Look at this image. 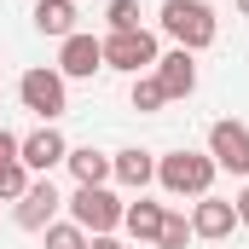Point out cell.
Listing matches in <instances>:
<instances>
[{
  "label": "cell",
  "instance_id": "obj_5",
  "mask_svg": "<svg viewBox=\"0 0 249 249\" xmlns=\"http://www.w3.org/2000/svg\"><path fill=\"white\" fill-rule=\"evenodd\" d=\"M157 35L151 29H122V35H105V70H127V75H139V70H157Z\"/></svg>",
  "mask_w": 249,
  "mask_h": 249
},
{
  "label": "cell",
  "instance_id": "obj_21",
  "mask_svg": "<svg viewBox=\"0 0 249 249\" xmlns=\"http://www.w3.org/2000/svg\"><path fill=\"white\" fill-rule=\"evenodd\" d=\"M232 209H238V226H249V186L238 191V197H232Z\"/></svg>",
  "mask_w": 249,
  "mask_h": 249
},
{
  "label": "cell",
  "instance_id": "obj_8",
  "mask_svg": "<svg viewBox=\"0 0 249 249\" xmlns=\"http://www.w3.org/2000/svg\"><path fill=\"white\" fill-rule=\"evenodd\" d=\"M209 157H214V168L249 180V127L244 122H214L209 127Z\"/></svg>",
  "mask_w": 249,
  "mask_h": 249
},
{
  "label": "cell",
  "instance_id": "obj_17",
  "mask_svg": "<svg viewBox=\"0 0 249 249\" xmlns=\"http://www.w3.org/2000/svg\"><path fill=\"white\" fill-rule=\"evenodd\" d=\"M41 238H47V249H87V244H93V238H87V232H81L75 220H53V226H47Z\"/></svg>",
  "mask_w": 249,
  "mask_h": 249
},
{
  "label": "cell",
  "instance_id": "obj_23",
  "mask_svg": "<svg viewBox=\"0 0 249 249\" xmlns=\"http://www.w3.org/2000/svg\"><path fill=\"white\" fill-rule=\"evenodd\" d=\"M232 6H238V12H244V18H249V0H232Z\"/></svg>",
  "mask_w": 249,
  "mask_h": 249
},
{
  "label": "cell",
  "instance_id": "obj_1",
  "mask_svg": "<svg viewBox=\"0 0 249 249\" xmlns=\"http://www.w3.org/2000/svg\"><path fill=\"white\" fill-rule=\"evenodd\" d=\"M157 23H162V35H168L174 47H186V53L214 47V35H220L209 0H162V18H157Z\"/></svg>",
  "mask_w": 249,
  "mask_h": 249
},
{
  "label": "cell",
  "instance_id": "obj_4",
  "mask_svg": "<svg viewBox=\"0 0 249 249\" xmlns=\"http://www.w3.org/2000/svg\"><path fill=\"white\" fill-rule=\"evenodd\" d=\"M18 99H23V110H35L41 122H58L64 110H70V93H64V75H58V70H23Z\"/></svg>",
  "mask_w": 249,
  "mask_h": 249
},
{
  "label": "cell",
  "instance_id": "obj_16",
  "mask_svg": "<svg viewBox=\"0 0 249 249\" xmlns=\"http://www.w3.org/2000/svg\"><path fill=\"white\" fill-rule=\"evenodd\" d=\"M64 162H70L75 186H105V180H110V157H105V151H93V145H75Z\"/></svg>",
  "mask_w": 249,
  "mask_h": 249
},
{
  "label": "cell",
  "instance_id": "obj_2",
  "mask_svg": "<svg viewBox=\"0 0 249 249\" xmlns=\"http://www.w3.org/2000/svg\"><path fill=\"white\" fill-rule=\"evenodd\" d=\"M214 174L220 168H214L209 151H168V157H157V186L168 197H209Z\"/></svg>",
  "mask_w": 249,
  "mask_h": 249
},
{
  "label": "cell",
  "instance_id": "obj_11",
  "mask_svg": "<svg viewBox=\"0 0 249 249\" xmlns=\"http://www.w3.org/2000/svg\"><path fill=\"white\" fill-rule=\"evenodd\" d=\"M238 232V209L226 203V197H197L191 203V238H232Z\"/></svg>",
  "mask_w": 249,
  "mask_h": 249
},
{
  "label": "cell",
  "instance_id": "obj_12",
  "mask_svg": "<svg viewBox=\"0 0 249 249\" xmlns=\"http://www.w3.org/2000/svg\"><path fill=\"white\" fill-rule=\"evenodd\" d=\"M23 191H29V168L18 157V133L0 127V203H18Z\"/></svg>",
  "mask_w": 249,
  "mask_h": 249
},
{
  "label": "cell",
  "instance_id": "obj_22",
  "mask_svg": "<svg viewBox=\"0 0 249 249\" xmlns=\"http://www.w3.org/2000/svg\"><path fill=\"white\" fill-rule=\"evenodd\" d=\"M87 249H127V244H122V238H116V232H105V238H93V244H87Z\"/></svg>",
  "mask_w": 249,
  "mask_h": 249
},
{
  "label": "cell",
  "instance_id": "obj_10",
  "mask_svg": "<svg viewBox=\"0 0 249 249\" xmlns=\"http://www.w3.org/2000/svg\"><path fill=\"white\" fill-rule=\"evenodd\" d=\"M157 87L168 93V99H191L197 93V53H186V47H174V53H162L157 58Z\"/></svg>",
  "mask_w": 249,
  "mask_h": 249
},
{
  "label": "cell",
  "instance_id": "obj_9",
  "mask_svg": "<svg viewBox=\"0 0 249 249\" xmlns=\"http://www.w3.org/2000/svg\"><path fill=\"white\" fill-rule=\"evenodd\" d=\"M18 157H23V168H29V174H53L64 157H70V145H64V133H58L53 122H41L35 133H23V139H18Z\"/></svg>",
  "mask_w": 249,
  "mask_h": 249
},
{
  "label": "cell",
  "instance_id": "obj_3",
  "mask_svg": "<svg viewBox=\"0 0 249 249\" xmlns=\"http://www.w3.org/2000/svg\"><path fill=\"white\" fill-rule=\"evenodd\" d=\"M64 203H70V220H75L81 232H93V238L116 232V226H122V209H127L110 186H75Z\"/></svg>",
  "mask_w": 249,
  "mask_h": 249
},
{
  "label": "cell",
  "instance_id": "obj_18",
  "mask_svg": "<svg viewBox=\"0 0 249 249\" xmlns=\"http://www.w3.org/2000/svg\"><path fill=\"white\" fill-rule=\"evenodd\" d=\"M162 105H168V93L157 87V75H133V110L151 116V110H162Z\"/></svg>",
  "mask_w": 249,
  "mask_h": 249
},
{
  "label": "cell",
  "instance_id": "obj_15",
  "mask_svg": "<svg viewBox=\"0 0 249 249\" xmlns=\"http://www.w3.org/2000/svg\"><path fill=\"white\" fill-rule=\"evenodd\" d=\"M75 0H41L35 6V29L41 35H53V41H64V35H75Z\"/></svg>",
  "mask_w": 249,
  "mask_h": 249
},
{
  "label": "cell",
  "instance_id": "obj_19",
  "mask_svg": "<svg viewBox=\"0 0 249 249\" xmlns=\"http://www.w3.org/2000/svg\"><path fill=\"white\" fill-rule=\"evenodd\" d=\"M105 18H110V35H122V29H145V23H139V0H110Z\"/></svg>",
  "mask_w": 249,
  "mask_h": 249
},
{
  "label": "cell",
  "instance_id": "obj_14",
  "mask_svg": "<svg viewBox=\"0 0 249 249\" xmlns=\"http://www.w3.org/2000/svg\"><path fill=\"white\" fill-rule=\"evenodd\" d=\"M162 214H168L162 203H145V197H139V203L122 209V226L139 238V244H157V238H162Z\"/></svg>",
  "mask_w": 249,
  "mask_h": 249
},
{
  "label": "cell",
  "instance_id": "obj_13",
  "mask_svg": "<svg viewBox=\"0 0 249 249\" xmlns=\"http://www.w3.org/2000/svg\"><path fill=\"white\" fill-rule=\"evenodd\" d=\"M110 180H122V186L145 191L151 180H157V157H151V151H139V145H127V151H116V157H110Z\"/></svg>",
  "mask_w": 249,
  "mask_h": 249
},
{
  "label": "cell",
  "instance_id": "obj_20",
  "mask_svg": "<svg viewBox=\"0 0 249 249\" xmlns=\"http://www.w3.org/2000/svg\"><path fill=\"white\" fill-rule=\"evenodd\" d=\"M157 244H162V249H186V244H191V220L168 209V214H162V238H157Z\"/></svg>",
  "mask_w": 249,
  "mask_h": 249
},
{
  "label": "cell",
  "instance_id": "obj_6",
  "mask_svg": "<svg viewBox=\"0 0 249 249\" xmlns=\"http://www.w3.org/2000/svg\"><path fill=\"white\" fill-rule=\"evenodd\" d=\"M58 209H64V197H58V186H53V174H41V180H29V191L18 197L12 220H18L23 232H47V226L58 220Z\"/></svg>",
  "mask_w": 249,
  "mask_h": 249
},
{
  "label": "cell",
  "instance_id": "obj_7",
  "mask_svg": "<svg viewBox=\"0 0 249 249\" xmlns=\"http://www.w3.org/2000/svg\"><path fill=\"white\" fill-rule=\"evenodd\" d=\"M99 70H105V41H99V35H81V29H75V35L58 41V75L64 81H70V75L87 81V75H99Z\"/></svg>",
  "mask_w": 249,
  "mask_h": 249
}]
</instances>
